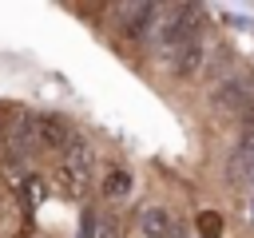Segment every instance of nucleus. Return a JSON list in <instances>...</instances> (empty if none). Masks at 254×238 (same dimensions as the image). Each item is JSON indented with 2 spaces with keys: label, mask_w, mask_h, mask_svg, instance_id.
I'll return each mask as SVG.
<instances>
[{
  "label": "nucleus",
  "mask_w": 254,
  "mask_h": 238,
  "mask_svg": "<svg viewBox=\"0 0 254 238\" xmlns=\"http://www.w3.org/2000/svg\"><path fill=\"white\" fill-rule=\"evenodd\" d=\"M198 230H202L206 238H218V234H222V222H218V214H214V210L198 214Z\"/></svg>",
  "instance_id": "12"
},
{
  "label": "nucleus",
  "mask_w": 254,
  "mask_h": 238,
  "mask_svg": "<svg viewBox=\"0 0 254 238\" xmlns=\"http://www.w3.org/2000/svg\"><path fill=\"white\" fill-rule=\"evenodd\" d=\"M159 20H163V28H159V44H163V52H171V48H179L183 40L198 36V28H194L198 8H190V4H171V8H159Z\"/></svg>",
  "instance_id": "2"
},
{
  "label": "nucleus",
  "mask_w": 254,
  "mask_h": 238,
  "mask_svg": "<svg viewBox=\"0 0 254 238\" xmlns=\"http://www.w3.org/2000/svg\"><path fill=\"white\" fill-rule=\"evenodd\" d=\"M238 151L254 159V115H246V123H242V143H238Z\"/></svg>",
  "instance_id": "13"
},
{
  "label": "nucleus",
  "mask_w": 254,
  "mask_h": 238,
  "mask_svg": "<svg viewBox=\"0 0 254 238\" xmlns=\"http://www.w3.org/2000/svg\"><path fill=\"white\" fill-rule=\"evenodd\" d=\"M99 194H103L107 202H119V198H127V194H131V175H127L123 167H111V171L103 175V186H99Z\"/></svg>",
  "instance_id": "8"
},
{
  "label": "nucleus",
  "mask_w": 254,
  "mask_h": 238,
  "mask_svg": "<svg viewBox=\"0 0 254 238\" xmlns=\"http://www.w3.org/2000/svg\"><path fill=\"white\" fill-rule=\"evenodd\" d=\"M91 238H123L119 218H115V214H95V222H91Z\"/></svg>",
  "instance_id": "11"
},
{
  "label": "nucleus",
  "mask_w": 254,
  "mask_h": 238,
  "mask_svg": "<svg viewBox=\"0 0 254 238\" xmlns=\"http://www.w3.org/2000/svg\"><path fill=\"white\" fill-rule=\"evenodd\" d=\"M115 16H119V32L127 40H143L147 28H155L159 8L155 4H123V8H115Z\"/></svg>",
  "instance_id": "4"
},
{
  "label": "nucleus",
  "mask_w": 254,
  "mask_h": 238,
  "mask_svg": "<svg viewBox=\"0 0 254 238\" xmlns=\"http://www.w3.org/2000/svg\"><path fill=\"white\" fill-rule=\"evenodd\" d=\"M210 107L222 111V115H230V119H242V115L254 107V87H250V79H242V75L218 79L214 91H210Z\"/></svg>",
  "instance_id": "1"
},
{
  "label": "nucleus",
  "mask_w": 254,
  "mask_h": 238,
  "mask_svg": "<svg viewBox=\"0 0 254 238\" xmlns=\"http://www.w3.org/2000/svg\"><path fill=\"white\" fill-rule=\"evenodd\" d=\"M139 230L143 238H175V214L167 206H147L139 214Z\"/></svg>",
  "instance_id": "7"
},
{
  "label": "nucleus",
  "mask_w": 254,
  "mask_h": 238,
  "mask_svg": "<svg viewBox=\"0 0 254 238\" xmlns=\"http://www.w3.org/2000/svg\"><path fill=\"white\" fill-rule=\"evenodd\" d=\"M230 178H234V186H242V190H254V159L250 155H242V151H234V159H230Z\"/></svg>",
  "instance_id": "9"
},
{
  "label": "nucleus",
  "mask_w": 254,
  "mask_h": 238,
  "mask_svg": "<svg viewBox=\"0 0 254 238\" xmlns=\"http://www.w3.org/2000/svg\"><path fill=\"white\" fill-rule=\"evenodd\" d=\"M250 222H254V206H250Z\"/></svg>",
  "instance_id": "14"
},
{
  "label": "nucleus",
  "mask_w": 254,
  "mask_h": 238,
  "mask_svg": "<svg viewBox=\"0 0 254 238\" xmlns=\"http://www.w3.org/2000/svg\"><path fill=\"white\" fill-rule=\"evenodd\" d=\"M167 63H171V71H175L179 79L194 75V71L202 67V36H190V40H183L179 48H171V52H167Z\"/></svg>",
  "instance_id": "5"
},
{
  "label": "nucleus",
  "mask_w": 254,
  "mask_h": 238,
  "mask_svg": "<svg viewBox=\"0 0 254 238\" xmlns=\"http://www.w3.org/2000/svg\"><path fill=\"white\" fill-rule=\"evenodd\" d=\"M87 186H91V167H79V163H60V171H56V190L64 194V198H83L87 194Z\"/></svg>",
  "instance_id": "6"
},
{
  "label": "nucleus",
  "mask_w": 254,
  "mask_h": 238,
  "mask_svg": "<svg viewBox=\"0 0 254 238\" xmlns=\"http://www.w3.org/2000/svg\"><path fill=\"white\" fill-rule=\"evenodd\" d=\"M40 198H44V182H40L36 175L20 178V202H24V210H36V206H40Z\"/></svg>",
  "instance_id": "10"
},
{
  "label": "nucleus",
  "mask_w": 254,
  "mask_h": 238,
  "mask_svg": "<svg viewBox=\"0 0 254 238\" xmlns=\"http://www.w3.org/2000/svg\"><path fill=\"white\" fill-rule=\"evenodd\" d=\"M32 139H36V147L44 155L64 159V151L75 143V131H71V123L64 115H40V119H32Z\"/></svg>",
  "instance_id": "3"
}]
</instances>
